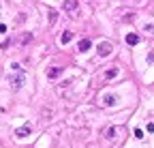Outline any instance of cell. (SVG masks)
Wrapping results in <instances>:
<instances>
[{
  "mask_svg": "<svg viewBox=\"0 0 154 148\" xmlns=\"http://www.w3.org/2000/svg\"><path fill=\"white\" fill-rule=\"evenodd\" d=\"M24 82H26V73H24V69H17L15 75H9V84H11L13 88H22Z\"/></svg>",
  "mask_w": 154,
  "mask_h": 148,
  "instance_id": "cell-1",
  "label": "cell"
},
{
  "mask_svg": "<svg viewBox=\"0 0 154 148\" xmlns=\"http://www.w3.org/2000/svg\"><path fill=\"white\" fill-rule=\"evenodd\" d=\"M96 52H99V56L105 58V56H109V54L113 52V45H111V43H101L99 47H96Z\"/></svg>",
  "mask_w": 154,
  "mask_h": 148,
  "instance_id": "cell-2",
  "label": "cell"
},
{
  "mask_svg": "<svg viewBox=\"0 0 154 148\" xmlns=\"http://www.w3.org/2000/svg\"><path fill=\"white\" fill-rule=\"evenodd\" d=\"M30 131H32V127L26 122V124H22V127L15 131V135H17V137H26V135H30Z\"/></svg>",
  "mask_w": 154,
  "mask_h": 148,
  "instance_id": "cell-3",
  "label": "cell"
},
{
  "mask_svg": "<svg viewBox=\"0 0 154 148\" xmlns=\"http://www.w3.org/2000/svg\"><path fill=\"white\" fill-rule=\"evenodd\" d=\"M60 73H62V67H51V69L47 71V77H49V80H56Z\"/></svg>",
  "mask_w": 154,
  "mask_h": 148,
  "instance_id": "cell-4",
  "label": "cell"
},
{
  "mask_svg": "<svg viewBox=\"0 0 154 148\" xmlns=\"http://www.w3.org/2000/svg\"><path fill=\"white\" fill-rule=\"evenodd\" d=\"M77 5H79V0H64V11H75L77 9Z\"/></svg>",
  "mask_w": 154,
  "mask_h": 148,
  "instance_id": "cell-5",
  "label": "cell"
},
{
  "mask_svg": "<svg viewBox=\"0 0 154 148\" xmlns=\"http://www.w3.org/2000/svg\"><path fill=\"white\" fill-rule=\"evenodd\" d=\"M90 45H92V41H90V39H82V41H79V45H77V49H79V52H88V49H90Z\"/></svg>",
  "mask_w": 154,
  "mask_h": 148,
  "instance_id": "cell-6",
  "label": "cell"
},
{
  "mask_svg": "<svg viewBox=\"0 0 154 148\" xmlns=\"http://www.w3.org/2000/svg\"><path fill=\"white\" fill-rule=\"evenodd\" d=\"M126 43H128V45H137V43H139V34L128 32V34H126Z\"/></svg>",
  "mask_w": 154,
  "mask_h": 148,
  "instance_id": "cell-7",
  "label": "cell"
},
{
  "mask_svg": "<svg viewBox=\"0 0 154 148\" xmlns=\"http://www.w3.org/2000/svg\"><path fill=\"white\" fill-rule=\"evenodd\" d=\"M71 41H73V32H69V30H66V32H62L60 43H62V45H66V43H71Z\"/></svg>",
  "mask_w": 154,
  "mask_h": 148,
  "instance_id": "cell-8",
  "label": "cell"
},
{
  "mask_svg": "<svg viewBox=\"0 0 154 148\" xmlns=\"http://www.w3.org/2000/svg\"><path fill=\"white\" fill-rule=\"evenodd\" d=\"M113 103H116V97L113 95H107L105 97V105H113Z\"/></svg>",
  "mask_w": 154,
  "mask_h": 148,
  "instance_id": "cell-9",
  "label": "cell"
},
{
  "mask_svg": "<svg viewBox=\"0 0 154 148\" xmlns=\"http://www.w3.org/2000/svg\"><path fill=\"white\" fill-rule=\"evenodd\" d=\"M56 20H58V13L56 11H49V24H56Z\"/></svg>",
  "mask_w": 154,
  "mask_h": 148,
  "instance_id": "cell-10",
  "label": "cell"
},
{
  "mask_svg": "<svg viewBox=\"0 0 154 148\" xmlns=\"http://www.w3.org/2000/svg\"><path fill=\"white\" fill-rule=\"evenodd\" d=\"M118 75V69H109L107 73H105V77H116Z\"/></svg>",
  "mask_w": 154,
  "mask_h": 148,
  "instance_id": "cell-11",
  "label": "cell"
},
{
  "mask_svg": "<svg viewBox=\"0 0 154 148\" xmlns=\"http://www.w3.org/2000/svg\"><path fill=\"white\" fill-rule=\"evenodd\" d=\"M143 30H146L148 34H154V24H146V26H143Z\"/></svg>",
  "mask_w": 154,
  "mask_h": 148,
  "instance_id": "cell-12",
  "label": "cell"
},
{
  "mask_svg": "<svg viewBox=\"0 0 154 148\" xmlns=\"http://www.w3.org/2000/svg\"><path fill=\"white\" fill-rule=\"evenodd\" d=\"M135 137H137V140L143 137V131H141V129H135Z\"/></svg>",
  "mask_w": 154,
  "mask_h": 148,
  "instance_id": "cell-13",
  "label": "cell"
},
{
  "mask_svg": "<svg viewBox=\"0 0 154 148\" xmlns=\"http://www.w3.org/2000/svg\"><path fill=\"white\" fill-rule=\"evenodd\" d=\"M30 39H32V34H30V32H28V34H24V36H22V43H28V41H30Z\"/></svg>",
  "mask_w": 154,
  "mask_h": 148,
  "instance_id": "cell-14",
  "label": "cell"
},
{
  "mask_svg": "<svg viewBox=\"0 0 154 148\" xmlns=\"http://www.w3.org/2000/svg\"><path fill=\"white\" fill-rule=\"evenodd\" d=\"M148 62H154V54H150V56H148Z\"/></svg>",
  "mask_w": 154,
  "mask_h": 148,
  "instance_id": "cell-15",
  "label": "cell"
}]
</instances>
